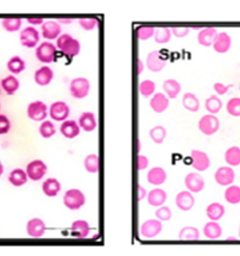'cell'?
I'll use <instances>...</instances> for the list:
<instances>
[{
	"mask_svg": "<svg viewBox=\"0 0 240 256\" xmlns=\"http://www.w3.org/2000/svg\"><path fill=\"white\" fill-rule=\"evenodd\" d=\"M56 48L61 50L68 58H75V56H78L80 54L81 44H80L79 39L74 38L69 33H62L57 38Z\"/></svg>",
	"mask_w": 240,
	"mask_h": 256,
	"instance_id": "obj_1",
	"label": "cell"
},
{
	"mask_svg": "<svg viewBox=\"0 0 240 256\" xmlns=\"http://www.w3.org/2000/svg\"><path fill=\"white\" fill-rule=\"evenodd\" d=\"M63 204L71 211L80 210L86 204L85 193L78 189L68 190L63 195Z\"/></svg>",
	"mask_w": 240,
	"mask_h": 256,
	"instance_id": "obj_2",
	"label": "cell"
},
{
	"mask_svg": "<svg viewBox=\"0 0 240 256\" xmlns=\"http://www.w3.org/2000/svg\"><path fill=\"white\" fill-rule=\"evenodd\" d=\"M90 82L88 79L82 78H75L70 81L69 85V92L70 96L75 99H84L90 95Z\"/></svg>",
	"mask_w": 240,
	"mask_h": 256,
	"instance_id": "obj_3",
	"label": "cell"
},
{
	"mask_svg": "<svg viewBox=\"0 0 240 256\" xmlns=\"http://www.w3.org/2000/svg\"><path fill=\"white\" fill-rule=\"evenodd\" d=\"M199 130L206 136H212L216 133L220 129V122L219 118L215 115H208L202 116L201 119L199 121Z\"/></svg>",
	"mask_w": 240,
	"mask_h": 256,
	"instance_id": "obj_4",
	"label": "cell"
},
{
	"mask_svg": "<svg viewBox=\"0 0 240 256\" xmlns=\"http://www.w3.org/2000/svg\"><path fill=\"white\" fill-rule=\"evenodd\" d=\"M56 45L50 42H44L36 48L35 55L36 59L42 64H51L56 59Z\"/></svg>",
	"mask_w": 240,
	"mask_h": 256,
	"instance_id": "obj_5",
	"label": "cell"
},
{
	"mask_svg": "<svg viewBox=\"0 0 240 256\" xmlns=\"http://www.w3.org/2000/svg\"><path fill=\"white\" fill-rule=\"evenodd\" d=\"M48 106L41 100H36L29 104L27 115L28 117L33 122H43L47 119L48 116Z\"/></svg>",
	"mask_w": 240,
	"mask_h": 256,
	"instance_id": "obj_6",
	"label": "cell"
},
{
	"mask_svg": "<svg viewBox=\"0 0 240 256\" xmlns=\"http://www.w3.org/2000/svg\"><path fill=\"white\" fill-rule=\"evenodd\" d=\"M27 172L28 178L32 181H39L44 178V175L47 174L48 167L45 164L44 161L42 160H33L27 166Z\"/></svg>",
	"mask_w": 240,
	"mask_h": 256,
	"instance_id": "obj_7",
	"label": "cell"
},
{
	"mask_svg": "<svg viewBox=\"0 0 240 256\" xmlns=\"http://www.w3.org/2000/svg\"><path fill=\"white\" fill-rule=\"evenodd\" d=\"M163 224L159 220H149L142 224L141 235L145 240H152L162 232Z\"/></svg>",
	"mask_w": 240,
	"mask_h": 256,
	"instance_id": "obj_8",
	"label": "cell"
},
{
	"mask_svg": "<svg viewBox=\"0 0 240 256\" xmlns=\"http://www.w3.org/2000/svg\"><path fill=\"white\" fill-rule=\"evenodd\" d=\"M191 167L198 172H205L210 167V160L207 153L202 150H191L190 153Z\"/></svg>",
	"mask_w": 240,
	"mask_h": 256,
	"instance_id": "obj_9",
	"label": "cell"
},
{
	"mask_svg": "<svg viewBox=\"0 0 240 256\" xmlns=\"http://www.w3.org/2000/svg\"><path fill=\"white\" fill-rule=\"evenodd\" d=\"M70 109L67 102L64 101H55L50 105L49 116L51 119L56 122H64L69 117Z\"/></svg>",
	"mask_w": 240,
	"mask_h": 256,
	"instance_id": "obj_10",
	"label": "cell"
},
{
	"mask_svg": "<svg viewBox=\"0 0 240 256\" xmlns=\"http://www.w3.org/2000/svg\"><path fill=\"white\" fill-rule=\"evenodd\" d=\"M214 180L219 186H230L236 180V172L232 167H219L214 174Z\"/></svg>",
	"mask_w": 240,
	"mask_h": 256,
	"instance_id": "obj_11",
	"label": "cell"
},
{
	"mask_svg": "<svg viewBox=\"0 0 240 256\" xmlns=\"http://www.w3.org/2000/svg\"><path fill=\"white\" fill-rule=\"evenodd\" d=\"M145 64H147L148 69L150 70V72L159 73L162 72L163 68L165 67L167 61H165V59L161 55V51L153 50L151 51V53H149Z\"/></svg>",
	"mask_w": 240,
	"mask_h": 256,
	"instance_id": "obj_12",
	"label": "cell"
},
{
	"mask_svg": "<svg viewBox=\"0 0 240 256\" xmlns=\"http://www.w3.org/2000/svg\"><path fill=\"white\" fill-rule=\"evenodd\" d=\"M39 38H41V35H39V31L36 30L33 27H28L25 28L24 30H22L21 35H19V39H21L22 45L27 48H35L37 44H38Z\"/></svg>",
	"mask_w": 240,
	"mask_h": 256,
	"instance_id": "obj_13",
	"label": "cell"
},
{
	"mask_svg": "<svg viewBox=\"0 0 240 256\" xmlns=\"http://www.w3.org/2000/svg\"><path fill=\"white\" fill-rule=\"evenodd\" d=\"M42 36L48 41L51 39H57L62 35V28L61 24H59L57 21H47L42 24L41 29Z\"/></svg>",
	"mask_w": 240,
	"mask_h": 256,
	"instance_id": "obj_14",
	"label": "cell"
},
{
	"mask_svg": "<svg viewBox=\"0 0 240 256\" xmlns=\"http://www.w3.org/2000/svg\"><path fill=\"white\" fill-rule=\"evenodd\" d=\"M184 186L191 193H199L205 189V180L198 173H188L184 178Z\"/></svg>",
	"mask_w": 240,
	"mask_h": 256,
	"instance_id": "obj_15",
	"label": "cell"
},
{
	"mask_svg": "<svg viewBox=\"0 0 240 256\" xmlns=\"http://www.w3.org/2000/svg\"><path fill=\"white\" fill-rule=\"evenodd\" d=\"M175 204L181 211H189L195 205V198L189 191H181L175 198Z\"/></svg>",
	"mask_w": 240,
	"mask_h": 256,
	"instance_id": "obj_16",
	"label": "cell"
},
{
	"mask_svg": "<svg viewBox=\"0 0 240 256\" xmlns=\"http://www.w3.org/2000/svg\"><path fill=\"white\" fill-rule=\"evenodd\" d=\"M45 230H47V226H45L44 221H42L41 218H32L27 224L28 235L32 238L43 237L45 234Z\"/></svg>",
	"mask_w": 240,
	"mask_h": 256,
	"instance_id": "obj_17",
	"label": "cell"
},
{
	"mask_svg": "<svg viewBox=\"0 0 240 256\" xmlns=\"http://www.w3.org/2000/svg\"><path fill=\"white\" fill-rule=\"evenodd\" d=\"M232 45V38L226 32H218L213 43V49L218 54H225L231 49Z\"/></svg>",
	"mask_w": 240,
	"mask_h": 256,
	"instance_id": "obj_18",
	"label": "cell"
},
{
	"mask_svg": "<svg viewBox=\"0 0 240 256\" xmlns=\"http://www.w3.org/2000/svg\"><path fill=\"white\" fill-rule=\"evenodd\" d=\"M90 226L87 221L76 220L71 223L70 234L75 238H86L90 236Z\"/></svg>",
	"mask_w": 240,
	"mask_h": 256,
	"instance_id": "obj_19",
	"label": "cell"
},
{
	"mask_svg": "<svg viewBox=\"0 0 240 256\" xmlns=\"http://www.w3.org/2000/svg\"><path fill=\"white\" fill-rule=\"evenodd\" d=\"M80 131H81V128L78 122L71 121V119H67L62 123L61 128H60V132L64 136L65 138L68 139H73L75 137H78L80 135Z\"/></svg>",
	"mask_w": 240,
	"mask_h": 256,
	"instance_id": "obj_20",
	"label": "cell"
},
{
	"mask_svg": "<svg viewBox=\"0 0 240 256\" xmlns=\"http://www.w3.org/2000/svg\"><path fill=\"white\" fill-rule=\"evenodd\" d=\"M79 125L84 131L92 132L98 128V121H96L95 115L93 112L87 111L79 117Z\"/></svg>",
	"mask_w": 240,
	"mask_h": 256,
	"instance_id": "obj_21",
	"label": "cell"
},
{
	"mask_svg": "<svg viewBox=\"0 0 240 256\" xmlns=\"http://www.w3.org/2000/svg\"><path fill=\"white\" fill-rule=\"evenodd\" d=\"M150 107L156 113L164 112L169 107V98L164 93H155L150 100Z\"/></svg>",
	"mask_w": 240,
	"mask_h": 256,
	"instance_id": "obj_22",
	"label": "cell"
},
{
	"mask_svg": "<svg viewBox=\"0 0 240 256\" xmlns=\"http://www.w3.org/2000/svg\"><path fill=\"white\" fill-rule=\"evenodd\" d=\"M167 172L162 167H153L149 170L147 175L148 183L153 185V186H161L167 181Z\"/></svg>",
	"mask_w": 240,
	"mask_h": 256,
	"instance_id": "obj_23",
	"label": "cell"
},
{
	"mask_svg": "<svg viewBox=\"0 0 240 256\" xmlns=\"http://www.w3.org/2000/svg\"><path fill=\"white\" fill-rule=\"evenodd\" d=\"M216 35H218V31H216L215 28H205V29H201L198 33V43L206 48L212 47Z\"/></svg>",
	"mask_w": 240,
	"mask_h": 256,
	"instance_id": "obj_24",
	"label": "cell"
},
{
	"mask_svg": "<svg viewBox=\"0 0 240 256\" xmlns=\"http://www.w3.org/2000/svg\"><path fill=\"white\" fill-rule=\"evenodd\" d=\"M33 78H35L36 84L39 86H48L53 81L54 72L50 67L43 66L36 70Z\"/></svg>",
	"mask_w": 240,
	"mask_h": 256,
	"instance_id": "obj_25",
	"label": "cell"
},
{
	"mask_svg": "<svg viewBox=\"0 0 240 256\" xmlns=\"http://www.w3.org/2000/svg\"><path fill=\"white\" fill-rule=\"evenodd\" d=\"M147 198H148L149 205H151V206L153 207H159L162 206V205H164L165 201H167L168 195L164 190L153 189L148 193Z\"/></svg>",
	"mask_w": 240,
	"mask_h": 256,
	"instance_id": "obj_26",
	"label": "cell"
},
{
	"mask_svg": "<svg viewBox=\"0 0 240 256\" xmlns=\"http://www.w3.org/2000/svg\"><path fill=\"white\" fill-rule=\"evenodd\" d=\"M42 191L47 197L54 198L61 192V183L55 178H49L42 185Z\"/></svg>",
	"mask_w": 240,
	"mask_h": 256,
	"instance_id": "obj_27",
	"label": "cell"
},
{
	"mask_svg": "<svg viewBox=\"0 0 240 256\" xmlns=\"http://www.w3.org/2000/svg\"><path fill=\"white\" fill-rule=\"evenodd\" d=\"M163 91L169 99H175L181 93L182 86L175 79H167L163 82Z\"/></svg>",
	"mask_w": 240,
	"mask_h": 256,
	"instance_id": "obj_28",
	"label": "cell"
},
{
	"mask_svg": "<svg viewBox=\"0 0 240 256\" xmlns=\"http://www.w3.org/2000/svg\"><path fill=\"white\" fill-rule=\"evenodd\" d=\"M204 235L208 240H219L222 236V227L216 221H210L204 226Z\"/></svg>",
	"mask_w": 240,
	"mask_h": 256,
	"instance_id": "obj_29",
	"label": "cell"
},
{
	"mask_svg": "<svg viewBox=\"0 0 240 256\" xmlns=\"http://www.w3.org/2000/svg\"><path fill=\"white\" fill-rule=\"evenodd\" d=\"M225 213H226V209H225L224 205L220 203L210 204L207 206V209H206V215H207V217L210 218V221L218 222L224 217Z\"/></svg>",
	"mask_w": 240,
	"mask_h": 256,
	"instance_id": "obj_30",
	"label": "cell"
},
{
	"mask_svg": "<svg viewBox=\"0 0 240 256\" xmlns=\"http://www.w3.org/2000/svg\"><path fill=\"white\" fill-rule=\"evenodd\" d=\"M0 85H1L2 91L8 96L14 95L19 90V86H21L19 80L14 75H8L6 78H4L0 82Z\"/></svg>",
	"mask_w": 240,
	"mask_h": 256,
	"instance_id": "obj_31",
	"label": "cell"
},
{
	"mask_svg": "<svg viewBox=\"0 0 240 256\" xmlns=\"http://www.w3.org/2000/svg\"><path fill=\"white\" fill-rule=\"evenodd\" d=\"M28 179L29 178L27 172L22 168L13 169L12 172L10 173V175H8V181H10V184L16 187H21L23 185L27 184Z\"/></svg>",
	"mask_w": 240,
	"mask_h": 256,
	"instance_id": "obj_32",
	"label": "cell"
},
{
	"mask_svg": "<svg viewBox=\"0 0 240 256\" xmlns=\"http://www.w3.org/2000/svg\"><path fill=\"white\" fill-rule=\"evenodd\" d=\"M182 105L185 110L190 111V112H198L200 110L199 98L191 92L184 93L183 98H182Z\"/></svg>",
	"mask_w": 240,
	"mask_h": 256,
	"instance_id": "obj_33",
	"label": "cell"
},
{
	"mask_svg": "<svg viewBox=\"0 0 240 256\" xmlns=\"http://www.w3.org/2000/svg\"><path fill=\"white\" fill-rule=\"evenodd\" d=\"M225 161L230 167H238L240 164V148L234 146L225 152Z\"/></svg>",
	"mask_w": 240,
	"mask_h": 256,
	"instance_id": "obj_34",
	"label": "cell"
},
{
	"mask_svg": "<svg viewBox=\"0 0 240 256\" xmlns=\"http://www.w3.org/2000/svg\"><path fill=\"white\" fill-rule=\"evenodd\" d=\"M25 68H27V64L25 61L23 60L21 56H13L8 60L7 62V69L8 72L12 73V75L14 74H21L22 72H24Z\"/></svg>",
	"mask_w": 240,
	"mask_h": 256,
	"instance_id": "obj_35",
	"label": "cell"
},
{
	"mask_svg": "<svg viewBox=\"0 0 240 256\" xmlns=\"http://www.w3.org/2000/svg\"><path fill=\"white\" fill-rule=\"evenodd\" d=\"M179 238L182 241H196L200 238V231L194 226H184L180 230Z\"/></svg>",
	"mask_w": 240,
	"mask_h": 256,
	"instance_id": "obj_36",
	"label": "cell"
},
{
	"mask_svg": "<svg viewBox=\"0 0 240 256\" xmlns=\"http://www.w3.org/2000/svg\"><path fill=\"white\" fill-rule=\"evenodd\" d=\"M225 200L231 205H237L240 203V187L239 186H227L225 190Z\"/></svg>",
	"mask_w": 240,
	"mask_h": 256,
	"instance_id": "obj_37",
	"label": "cell"
},
{
	"mask_svg": "<svg viewBox=\"0 0 240 256\" xmlns=\"http://www.w3.org/2000/svg\"><path fill=\"white\" fill-rule=\"evenodd\" d=\"M205 107L210 115H216L222 109V101L216 96H210L205 102Z\"/></svg>",
	"mask_w": 240,
	"mask_h": 256,
	"instance_id": "obj_38",
	"label": "cell"
},
{
	"mask_svg": "<svg viewBox=\"0 0 240 256\" xmlns=\"http://www.w3.org/2000/svg\"><path fill=\"white\" fill-rule=\"evenodd\" d=\"M85 168L90 174H96L99 172V158L96 154H90L85 159Z\"/></svg>",
	"mask_w": 240,
	"mask_h": 256,
	"instance_id": "obj_39",
	"label": "cell"
},
{
	"mask_svg": "<svg viewBox=\"0 0 240 256\" xmlns=\"http://www.w3.org/2000/svg\"><path fill=\"white\" fill-rule=\"evenodd\" d=\"M149 135H150V138L156 144H162L164 142L165 137H167V129L164 127H162V125H156V127H153L150 130Z\"/></svg>",
	"mask_w": 240,
	"mask_h": 256,
	"instance_id": "obj_40",
	"label": "cell"
},
{
	"mask_svg": "<svg viewBox=\"0 0 240 256\" xmlns=\"http://www.w3.org/2000/svg\"><path fill=\"white\" fill-rule=\"evenodd\" d=\"M171 36H173V33H171L170 28H158L155 30L153 38H155L156 43H168V42H170Z\"/></svg>",
	"mask_w": 240,
	"mask_h": 256,
	"instance_id": "obj_41",
	"label": "cell"
},
{
	"mask_svg": "<svg viewBox=\"0 0 240 256\" xmlns=\"http://www.w3.org/2000/svg\"><path fill=\"white\" fill-rule=\"evenodd\" d=\"M56 133V128L50 121H43L39 125V135L43 138H51Z\"/></svg>",
	"mask_w": 240,
	"mask_h": 256,
	"instance_id": "obj_42",
	"label": "cell"
},
{
	"mask_svg": "<svg viewBox=\"0 0 240 256\" xmlns=\"http://www.w3.org/2000/svg\"><path fill=\"white\" fill-rule=\"evenodd\" d=\"M156 92V84L152 80H144L139 84V93L145 98L153 96Z\"/></svg>",
	"mask_w": 240,
	"mask_h": 256,
	"instance_id": "obj_43",
	"label": "cell"
},
{
	"mask_svg": "<svg viewBox=\"0 0 240 256\" xmlns=\"http://www.w3.org/2000/svg\"><path fill=\"white\" fill-rule=\"evenodd\" d=\"M1 25L8 32H16L21 29L22 19L21 18H4L1 21Z\"/></svg>",
	"mask_w": 240,
	"mask_h": 256,
	"instance_id": "obj_44",
	"label": "cell"
},
{
	"mask_svg": "<svg viewBox=\"0 0 240 256\" xmlns=\"http://www.w3.org/2000/svg\"><path fill=\"white\" fill-rule=\"evenodd\" d=\"M226 110L228 115L233 116V117H240V98H232L227 101Z\"/></svg>",
	"mask_w": 240,
	"mask_h": 256,
	"instance_id": "obj_45",
	"label": "cell"
},
{
	"mask_svg": "<svg viewBox=\"0 0 240 256\" xmlns=\"http://www.w3.org/2000/svg\"><path fill=\"white\" fill-rule=\"evenodd\" d=\"M155 28L152 27H138L137 28V36L141 41H147L155 35Z\"/></svg>",
	"mask_w": 240,
	"mask_h": 256,
	"instance_id": "obj_46",
	"label": "cell"
},
{
	"mask_svg": "<svg viewBox=\"0 0 240 256\" xmlns=\"http://www.w3.org/2000/svg\"><path fill=\"white\" fill-rule=\"evenodd\" d=\"M155 216L157 220H159L161 222H168L171 220V217H173V212H171L170 207L168 206H159L158 209L156 210L155 212Z\"/></svg>",
	"mask_w": 240,
	"mask_h": 256,
	"instance_id": "obj_47",
	"label": "cell"
},
{
	"mask_svg": "<svg viewBox=\"0 0 240 256\" xmlns=\"http://www.w3.org/2000/svg\"><path fill=\"white\" fill-rule=\"evenodd\" d=\"M79 25L85 31H92L99 25V21L96 18H80Z\"/></svg>",
	"mask_w": 240,
	"mask_h": 256,
	"instance_id": "obj_48",
	"label": "cell"
},
{
	"mask_svg": "<svg viewBox=\"0 0 240 256\" xmlns=\"http://www.w3.org/2000/svg\"><path fill=\"white\" fill-rule=\"evenodd\" d=\"M11 130V122L5 115H0V135H6Z\"/></svg>",
	"mask_w": 240,
	"mask_h": 256,
	"instance_id": "obj_49",
	"label": "cell"
},
{
	"mask_svg": "<svg viewBox=\"0 0 240 256\" xmlns=\"http://www.w3.org/2000/svg\"><path fill=\"white\" fill-rule=\"evenodd\" d=\"M190 28L187 27H177V28H171V33L174 36H176L177 38H183V37L188 36L190 32Z\"/></svg>",
	"mask_w": 240,
	"mask_h": 256,
	"instance_id": "obj_50",
	"label": "cell"
},
{
	"mask_svg": "<svg viewBox=\"0 0 240 256\" xmlns=\"http://www.w3.org/2000/svg\"><path fill=\"white\" fill-rule=\"evenodd\" d=\"M231 87H233V85H225V84H222V82H215V84L213 85L214 91H215L216 95H219V96L226 95Z\"/></svg>",
	"mask_w": 240,
	"mask_h": 256,
	"instance_id": "obj_51",
	"label": "cell"
},
{
	"mask_svg": "<svg viewBox=\"0 0 240 256\" xmlns=\"http://www.w3.org/2000/svg\"><path fill=\"white\" fill-rule=\"evenodd\" d=\"M149 166V159L144 155H138V169L144 170Z\"/></svg>",
	"mask_w": 240,
	"mask_h": 256,
	"instance_id": "obj_52",
	"label": "cell"
},
{
	"mask_svg": "<svg viewBox=\"0 0 240 256\" xmlns=\"http://www.w3.org/2000/svg\"><path fill=\"white\" fill-rule=\"evenodd\" d=\"M147 195H148L147 190H145L144 187L139 185V186H138V199H139V200H143V199L147 197Z\"/></svg>",
	"mask_w": 240,
	"mask_h": 256,
	"instance_id": "obj_53",
	"label": "cell"
},
{
	"mask_svg": "<svg viewBox=\"0 0 240 256\" xmlns=\"http://www.w3.org/2000/svg\"><path fill=\"white\" fill-rule=\"evenodd\" d=\"M28 23L32 27V25H42L44 21L43 18H28Z\"/></svg>",
	"mask_w": 240,
	"mask_h": 256,
	"instance_id": "obj_54",
	"label": "cell"
},
{
	"mask_svg": "<svg viewBox=\"0 0 240 256\" xmlns=\"http://www.w3.org/2000/svg\"><path fill=\"white\" fill-rule=\"evenodd\" d=\"M74 19L71 18H59L57 19V22H59V24H70V23H73Z\"/></svg>",
	"mask_w": 240,
	"mask_h": 256,
	"instance_id": "obj_55",
	"label": "cell"
},
{
	"mask_svg": "<svg viewBox=\"0 0 240 256\" xmlns=\"http://www.w3.org/2000/svg\"><path fill=\"white\" fill-rule=\"evenodd\" d=\"M143 70H144V64H143V61L141 59L138 60V74L141 75L143 73Z\"/></svg>",
	"mask_w": 240,
	"mask_h": 256,
	"instance_id": "obj_56",
	"label": "cell"
},
{
	"mask_svg": "<svg viewBox=\"0 0 240 256\" xmlns=\"http://www.w3.org/2000/svg\"><path fill=\"white\" fill-rule=\"evenodd\" d=\"M2 173H4V166H2L1 161H0V176L2 175Z\"/></svg>",
	"mask_w": 240,
	"mask_h": 256,
	"instance_id": "obj_57",
	"label": "cell"
},
{
	"mask_svg": "<svg viewBox=\"0 0 240 256\" xmlns=\"http://www.w3.org/2000/svg\"><path fill=\"white\" fill-rule=\"evenodd\" d=\"M239 238H240V225H239Z\"/></svg>",
	"mask_w": 240,
	"mask_h": 256,
	"instance_id": "obj_58",
	"label": "cell"
},
{
	"mask_svg": "<svg viewBox=\"0 0 240 256\" xmlns=\"http://www.w3.org/2000/svg\"><path fill=\"white\" fill-rule=\"evenodd\" d=\"M0 109H1V105H0Z\"/></svg>",
	"mask_w": 240,
	"mask_h": 256,
	"instance_id": "obj_59",
	"label": "cell"
},
{
	"mask_svg": "<svg viewBox=\"0 0 240 256\" xmlns=\"http://www.w3.org/2000/svg\"><path fill=\"white\" fill-rule=\"evenodd\" d=\"M239 90H240V84H239Z\"/></svg>",
	"mask_w": 240,
	"mask_h": 256,
	"instance_id": "obj_60",
	"label": "cell"
}]
</instances>
